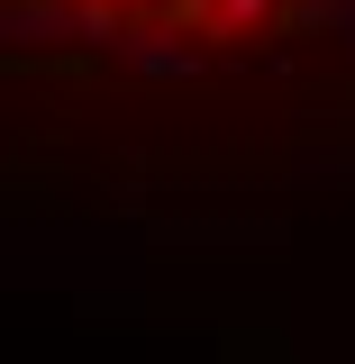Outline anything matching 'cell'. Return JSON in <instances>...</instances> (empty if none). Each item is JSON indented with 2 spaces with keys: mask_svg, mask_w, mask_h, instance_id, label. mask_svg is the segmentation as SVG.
<instances>
[{
  "mask_svg": "<svg viewBox=\"0 0 355 364\" xmlns=\"http://www.w3.org/2000/svg\"><path fill=\"white\" fill-rule=\"evenodd\" d=\"M9 55L46 73L119 82H228L355 28V0H0Z\"/></svg>",
  "mask_w": 355,
  "mask_h": 364,
  "instance_id": "6da1fadb",
  "label": "cell"
}]
</instances>
